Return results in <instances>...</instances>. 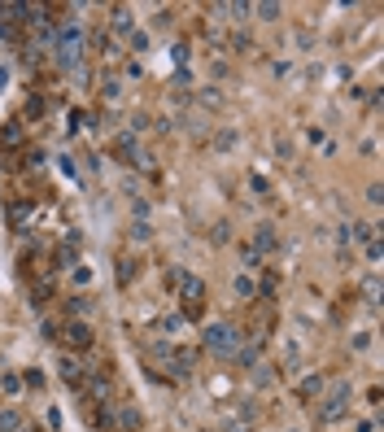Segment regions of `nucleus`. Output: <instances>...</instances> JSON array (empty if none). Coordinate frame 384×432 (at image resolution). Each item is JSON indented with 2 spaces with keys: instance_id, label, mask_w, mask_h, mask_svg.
Instances as JSON below:
<instances>
[{
  "instance_id": "obj_5",
  "label": "nucleus",
  "mask_w": 384,
  "mask_h": 432,
  "mask_svg": "<svg viewBox=\"0 0 384 432\" xmlns=\"http://www.w3.org/2000/svg\"><path fill=\"white\" fill-rule=\"evenodd\" d=\"M53 341H61L70 354H83V350H92V341H96V332L88 319H66L57 332H53Z\"/></svg>"
},
{
  "instance_id": "obj_23",
  "label": "nucleus",
  "mask_w": 384,
  "mask_h": 432,
  "mask_svg": "<svg viewBox=\"0 0 384 432\" xmlns=\"http://www.w3.org/2000/svg\"><path fill=\"white\" fill-rule=\"evenodd\" d=\"M380 258H384V249H380V236H376V240H367V262H371V267H376Z\"/></svg>"
},
{
  "instance_id": "obj_4",
  "label": "nucleus",
  "mask_w": 384,
  "mask_h": 432,
  "mask_svg": "<svg viewBox=\"0 0 384 432\" xmlns=\"http://www.w3.org/2000/svg\"><path fill=\"white\" fill-rule=\"evenodd\" d=\"M201 341H206V350H210L214 358H236V350L245 345V332L231 327V323H206Z\"/></svg>"
},
{
  "instance_id": "obj_16",
  "label": "nucleus",
  "mask_w": 384,
  "mask_h": 432,
  "mask_svg": "<svg viewBox=\"0 0 384 432\" xmlns=\"http://www.w3.org/2000/svg\"><path fill=\"white\" fill-rule=\"evenodd\" d=\"M240 267H245V271H258V267H262V254H258L254 245H240Z\"/></svg>"
},
{
  "instance_id": "obj_9",
  "label": "nucleus",
  "mask_w": 384,
  "mask_h": 432,
  "mask_svg": "<svg viewBox=\"0 0 384 432\" xmlns=\"http://www.w3.org/2000/svg\"><path fill=\"white\" fill-rule=\"evenodd\" d=\"M323 389H328V376L310 371V376L297 380V402H314V397H323Z\"/></svg>"
},
{
  "instance_id": "obj_8",
  "label": "nucleus",
  "mask_w": 384,
  "mask_h": 432,
  "mask_svg": "<svg viewBox=\"0 0 384 432\" xmlns=\"http://www.w3.org/2000/svg\"><path fill=\"white\" fill-rule=\"evenodd\" d=\"M22 144H26V127H22V118H9L5 127H0V153H18Z\"/></svg>"
},
{
  "instance_id": "obj_6",
  "label": "nucleus",
  "mask_w": 384,
  "mask_h": 432,
  "mask_svg": "<svg viewBox=\"0 0 384 432\" xmlns=\"http://www.w3.org/2000/svg\"><path fill=\"white\" fill-rule=\"evenodd\" d=\"M57 61L66 65V70L83 61V36H79V26H61V40H57Z\"/></svg>"
},
{
  "instance_id": "obj_28",
  "label": "nucleus",
  "mask_w": 384,
  "mask_h": 432,
  "mask_svg": "<svg viewBox=\"0 0 384 432\" xmlns=\"http://www.w3.org/2000/svg\"><path fill=\"white\" fill-rule=\"evenodd\" d=\"M171 57H175V65H183V61H188V44H175Z\"/></svg>"
},
{
  "instance_id": "obj_19",
  "label": "nucleus",
  "mask_w": 384,
  "mask_h": 432,
  "mask_svg": "<svg viewBox=\"0 0 384 432\" xmlns=\"http://www.w3.org/2000/svg\"><path fill=\"white\" fill-rule=\"evenodd\" d=\"M362 297H367L371 306L380 302V279H376V275H362Z\"/></svg>"
},
{
  "instance_id": "obj_32",
  "label": "nucleus",
  "mask_w": 384,
  "mask_h": 432,
  "mask_svg": "<svg viewBox=\"0 0 384 432\" xmlns=\"http://www.w3.org/2000/svg\"><path fill=\"white\" fill-rule=\"evenodd\" d=\"M0 83H5V70H0Z\"/></svg>"
},
{
  "instance_id": "obj_7",
  "label": "nucleus",
  "mask_w": 384,
  "mask_h": 432,
  "mask_svg": "<svg viewBox=\"0 0 384 432\" xmlns=\"http://www.w3.org/2000/svg\"><path fill=\"white\" fill-rule=\"evenodd\" d=\"M88 371H92V367L83 362V354H66V358H61V380H66V385H70L75 393L83 389V380H88Z\"/></svg>"
},
{
  "instance_id": "obj_17",
  "label": "nucleus",
  "mask_w": 384,
  "mask_h": 432,
  "mask_svg": "<svg viewBox=\"0 0 384 432\" xmlns=\"http://www.w3.org/2000/svg\"><path fill=\"white\" fill-rule=\"evenodd\" d=\"M26 424H22V415L18 410H0V432H22Z\"/></svg>"
},
{
  "instance_id": "obj_26",
  "label": "nucleus",
  "mask_w": 384,
  "mask_h": 432,
  "mask_svg": "<svg viewBox=\"0 0 384 432\" xmlns=\"http://www.w3.org/2000/svg\"><path fill=\"white\" fill-rule=\"evenodd\" d=\"M254 13H262L266 22H275L279 18V5H254Z\"/></svg>"
},
{
  "instance_id": "obj_10",
  "label": "nucleus",
  "mask_w": 384,
  "mask_h": 432,
  "mask_svg": "<svg viewBox=\"0 0 384 432\" xmlns=\"http://www.w3.org/2000/svg\"><path fill=\"white\" fill-rule=\"evenodd\" d=\"M254 249H258V254H275V249H279V236H275L271 223H258L254 227Z\"/></svg>"
},
{
  "instance_id": "obj_24",
  "label": "nucleus",
  "mask_w": 384,
  "mask_h": 432,
  "mask_svg": "<svg viewBox=\"0 0 384 432\" xmlns=\"http://www.w3.org/2000/svg\"><path fill=\"white\" fill-rule=\"evenodd\" d=\"M231 48H236V53H249V48H254V40H249L245 31H236V36H231Z\"/></svg>"
},
{
  "instance_id": "obj_12",
  "label": "nucleus",
  "mask_w": 384,
  "mask_h": 432,
  "mask_svg": "<svg viewBox=\"0 0 384 432\" xmlns=\"http://www.w3.org/2000/svg\"><path fill=\"white\" fill-rule=\"evenodd\" d=\"M231 288H236L240 302H254V297H258V279L254 275H236V279H231Z\"/></svg>"
},
{
  "instance_id": "obj_13",
  "label": "nucleus",
  "mask_w": 384,
  "mask_h": 432,
  "mask_svg": "<svg viewBox=\"0 0 384 432\" xmlns=\"http://www.w3.org/2000/svg\"><path fill=\"white\" fill-rule=\"evenodd\" d=\"M88 310H92V297L88 293H79V297L70 293V297H66V314H70V319H79V314H88Z\"/></svg>"
},
{
  "instance_id": "obj_18",
  "label": "nucleus",
  "mask_w": 384,
  "mask_h": 432,
  "mask_svg": "<svg viewBox=\"0 0 384 432\" xmlns=\"http://www.w3.org/2000/svg\"><path fill=\"white\" fill-rule=\"evenodd\" d=\"M96 92H101V96H105V101H114V96H118V92H123V83H118V79H114V75H101V83H96Z\"/></svg>"
},
{
  "instance_id": "obj_31",
  "label": "nucleus",
  "mask_w": 384,
  "mask_h": 432,
  "mask_svg": "<svg viewBox=\"0 0 384 432\" xmlns=\"http://www.w3.org/2000/svg\"><path fill=\"white\" fill-rule=\"evenodd\" d=\"M358 432H376V419H358Z\"/></svg>"
},
{
  "instance_id": "obj_11",
  "label": "nucleus",
  "mask_w": 384,
  "mask_h": 432,
  "mask_svg": "<svg viewBox=\"0 0 384 432\" xmlns=\"http://www.w3.org/2000/svg\"><path fill=\"white\" fill-rule=\"evenodd\" d=\"M183 327H188V319H183V314H162V319H158V332H162L166 341H175Z\"/></svg>"
},
{
  "instance_id": "obj_27",
  "label": "nucleus",
  "mask_w": 384,
  "mask_h": 432,
  "mask_svg": "<svg viewBox=\"0 0 384 432\" xmlns=\"http://www.w3.org/2000/svg\"><path fill=\"white\" fill-rule=\"evenodd\" d=\"M210 236H214V240H219V245H223V240L231 236V231H227V223H214V227H210Z\"/></svg>"
},
{
  "instance_id": "obj_29",
  "label": "nucleus",
  "mask_w": 384,
  "mask_h": 432,
  "mask_svg": "<svg viewBox=\"0 0 384 432\" xmlns=\"http://www.w3.org/2000/svg\"><path fill=\"white\" fill-rule=\"evenodd\" d=\"M380 196H384V188H380V184L367 188V201H371V206H380Z\"/></svg>"
},
{
  "instance_id": "obj_20",
  "label": "nucleus",
  "mask_w": 384,
  "mask_h": 432,
  "mask_svg": "<svg viewBox=\"0 0 384 432\" xmlns=\"http://www.w3.org/2000/svg\"><path fill=\"white\" fill-rule=\"evenodd\" d=\"M0 389H5V393H22V376L5 371V376H0Z\"/></svg>"
},
{
  "instance_id": "obj_22",
  "label": "nucleus",
  "mask_w": 384,
  "mask_h": 432,
  "mask_svg": "<svg viewBox=\"0 0 384 432\" xmlns=\"http://www.w3.org/2000/svg\"><path fill=\"white\" fill-rule=\"evenodd\" d=\"M22 385H26V389H44V371H36V367H26V376H22Z\"/></svg>"
},
{
  "instance_id": "obj_2",
  "label": "nucleus",
  "mask_w": 384,
  "mask_h": 432,
  "mask_svg": "<svg viewBox=\"0 0 384 432\" xmlns=\"http://www.w3.org/2000/svg\"><path fill=\"white\" fill-rule=\"evenodd\" d=\"M349 406H354V385H349V380H332L323 389V397H319V406H314V424L319 428L341 424L349 415Z\"/></svg>"
},
{
  "instance_id": "obj_15",
  "label": "nucleus",
  "mask_w": 384,
  "mask_h": 432,
  "mask_svg": "<svg viewBox=\"0 0 384 432\" xmlns=\"http://www.w3.org/2000/svg\"><path fill=\"white\" fill-rule=\"evenodd\" d=\"M26 219H31V206H26V201H9V223L22 231V223H26Z\"/></svg>"
},
{
  "instance_id": "obj_30",
  "label": "nucleus",
  "mask_w": 384,
  "mask_h": 432,
  "mask_svg": "<svg viewBox=\"0 0 384 432\" xmlns=\"http://www.w3.org/2000/svg\"><path fill=\"white\" fill-rule=\"evenodd\" d=\"M231 144H236V136H231V131H223V136L214 140V148H231Z\"/></svg>"
},
{
  "instance_id": "obj_21",
  "label": "nucleus",
  "mask_w": 384,
  "mask_h": 432,
  "mask_svg": "<svg viewBox=\"0 0 384 432\" xmlns=\"http://www.w3.org/2000/svg\"><path fill=\"white\" fill-rule=\"evenodd\" d=\"M306 136H310V144H314V148H332V140H328V131H323V127H310Z\"/></svg>"
},
{
  "instance_id": "obj_25",
  "label": "nucleus",
  "mask_w": 384,
  "mask_h": 432,
  "mask_svg": "<svg viewBox=\"0 0 384 432\" xmlns=\"http://www.w3.org/2000/svg\"><path fill=\"white\" fill-rule=\"evenodd\" d=\"M131 275H136V258H123V267H118V279H123V284H131Z\"/></svg>"
},
{
  "instance_id": "obj_1",
  "label": "nucleus",
  "mask_w": 384,
  "mask_h": 432,
  "mask_svg": "<svg viewBox=\"0 0 384 432\" xmlns=\"http://www.w3.org/2000/svg\"><path fill=\"white\" fill-rule=\"evenodd\" d=\"M144 358L153 362V371H158L162 380H171V385L192 380V367H197V350L175 345V341H148V345H144Z\"/></svg>"
},
{
  "instance_id": "obj_14",
  "label": "nucleus",
  "mask_w": 384,
  "mask_h": 432,
  "mask_svg": "<svg viewBox=\"0 0 384 432\" xmlns=\"http://www.w3.org/2000/svg\"><path fill=\"white\" fill-rule=\"evenodd\" d=\"M109 18H114V31H131V22H136L127 5H114V9H109Z\"/></svg>"
},
{
  "instance_id": "obj_3",
  "label": "nucleus",
  "mask_w": 384,
  "mask_h": 432,
  "mask_svg": "<svg viewBox=\"0 0 384 432\" xmlns=\"http://www.w3.org/2000/svg\"><path fill=\"white\" fill-rule=\"evenodd\" d=\"M175 288H179V314H183V319H201V314H206V297H210L206 279L192 275V271H179Z\"/></svg>"
}]
</instances>
